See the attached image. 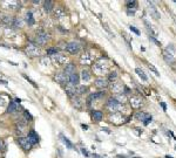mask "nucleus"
<instances>
[{"instance_id": "1", "label": "nucleus", "mask_w": 176, "mask_h": 158, "mask_svg": "<svg viewBox=\"0 0 176 158\" xmlns=\"http://www.w3.org/2000/svg\"><path fill=\"white\" fill-rule=\"evenodd\" d=\"M93 72L96 75H105L109 72V63L106 60L101 59L93 65Z\"/></svg>"}, {"instance_id": "2", "label": "nucleus", "mask_w": 176, "mask_h": 158, "mask_svg": "<svg viewBox=\"0 0 176 158\" xmlns=\"http://www.w3.org/2000/svg\"><path fill=\"white\" fill-rule=\"evenodd\" d=\"M106 108L108 109L109 111H113V113H116L118 110H120L122 108L121 103L118 102V100L115 97H112L107 101V104H106Z\"/></svg>"}, {"instance_id": "3", "label": "nucleus", "mask_w": 176, "mask_h": 158, "mask_svg": "<svg viewBox=\"0 0 176 158\" xmlns=\"http://www.w3.org/2000/svg\"><path fill=\"white\" fill-rule=\"evenodd\" d=\"M26 54L29 56H39L41 54V48L39 46L29 42V43H27V47H26Z\"/></svg>"}, {"instance_id": "4", "label": "nucleus", "mask_w": 176, "mask_h": 158, "mask_svg": "<svg viewBox=\"0 0 176 158\" xmlns=\"http://www.w3.org/2000/svg\"><path fill=\"white\" fill-rule=\"evenodd\" d=\"M65 49L69 54H78V53L80 52V49H81V46H80V43L73 41V42H69V43L66 45Z\"/></svg>"}, {"instance_id": "5", "label": "nucleus", "mask_w": 176, "mask_h": 158, "mask_svg": "<svg viewBox=\"0 0 176 158\" xmlns=\"http://www.w3.org/2000/svg\"><path fill=\"white\" fill-rule=\"evenodd\" d=\"M52 61H53V63L55 65H64V63H66L67 62V55L66 54H62V53H58V54H55L52 56Z\"/></svg>"}, {"instance_id": "6", "label": "nucleus", "mask_w": 176, "mask_h": 158, "mask_svg": "<svg viewBox=\"0 0 176 158\" xmlns=\"http://www.w3.org/2000/svg\"><path fill=\"white\" fill-rule=\"evenodd\" d=\"M123 89H124L123 83L120 82V81H118V80L113 81L112 84H110V90H112V92H114V94H121L123 92Z\"/></svg>"}, {"instance_id": "7", "label": "nucleus", "mask_w": 176, "mask_h": 158, "mask_svg": "<svg viewBox=\"0 0 176 158\" xmlns=\"http://www.w3.org/2000/svg\"><path fill=\"white\" fill-rule=\"evenodd\" d=\"M16 142H18V144L20 145L25 151H28V150L32 148V144L29 143L28 138L27 137H25V136H20V137H18V138H16Z\"/></svg>"}, {"instance_id": "8", "label": "nucleus", "mask_w": 176, "mask_h": 158, "mask_svg": "<svg viewBox=\"0 0 176 158\" xmlns=\"http://www.w3.org/2000/svg\"><path fill=\"white\" fill-rule=\"evenodd\" d=\"M2 7L5 10H8V11H14L19 7V2L15 1V0H7V1H2Z\"/></svg>"}, {"instance_id": "9", "label": "nucleus", "mask_w": 176, "mask_h": 158, "mask_svg": "<svg viewBox=\"0 0 176 158\" xmlns=\"http://www.w3.org/2000/svg\"><path fill=\"white\" fill-rule=\"evenodd\" d=\"M49 40V34L48 33H45V32H41L37 35V45H40V46H43L47 43V41Z\"/></svg>"}, {"instance_id": "10", "label": "nucleus", "mask_w": 176, "mask_h": 158, "mask_svg": "<svg viewBox=\"0 0 176 158\" xmlns=\"http://www.w3.org/2000/svg\"><path fill=\"white\" fill-rule=\"evenodd\" d=\"M92 61H93V56H92V54L89 52H85L81 56H80V62H81V65H91Z\"/></svg>"}, {"instance_id": "11", "label": "nucleus", "mask_w": 176, "mask_h": 158, "mask_svg": "<svg viewBox=\"0 0 176 158\" xmlns=\"http://www.w3.org/2000/svg\"><path fill=\"white\" fill-rule=\"evenodd\" d=\"M129 102H130V104H132V107H133L134 109H139V108L142 105V98H141L140 96H137V95H133V96L130 97Z\"/></svg>"}, {"instance_id": "12", "label": "nucleus", "mask_w": 176, "mask_h": 158, "mask_svg": "<svg viewBox=\"0 0 176 158\" xmlns=\"http://www.w3.org/2000/svg\"><path fill=\"white\" fill-rule=\"evenodd\" d=\"M53 11H54L55 19H58V20H62V19L66 16L65 8H64V7H61V6H58V7H55Z\"/></svg>"}, {"instance_id": "13", "label": "nucleus", "mask_w": 176, "mask_h": 158, "mask_svg": "<svg viewBox=\"0 0 176 158\" xmlns=\"http://www.w3.org/2000/svg\"><path fill=\"white\" fill-rule=\"evenodd\" d=\"M26 129H27V124L25 122H19V123L15 124V132L19 135L18 137L22 136V133L26 132Z\"/></svg>"}, {"instance_id": "14", "label": "nucleus", "mask_w": 176, "mask_h": 158, "mask_svg": "<svg viewBox=\"0 0 176 158\" xmlns=\"http://www.w3.org/2000/svg\"><path fill=\"white\" fill-rule=\"evenodd\" d=\"M94 84L97 88H101V89H102V88H106V87H108V80L105 79L103 76H100V78L95 79Z\"/></svg>"}, {"instance_id": "15", "label": "nucleus", "mask_w": 176, "mask_h": 158, "mask_svg": "<svg viewBox=\"0 0 176 158\" xmlns=\"http://www.w3.org/2000/svg\"><path fill=\"white\" fill-rule=\"evenodd\" d=\"M75 70H76V67H75L74 63H67V65L65 66V68H64V74H65L67 78H69L72 74L75 73Z\"/></svg>"}, {"instance_id": "16", "label": "nucleus", "mask_w": 176, "mask_h": 158, "mask_svg": "<svg viewBox=\"0 0 176 158\" xmlns=\"http://www.w3.org/2000/svg\"><path fill=\"white\" fill-rule=\"evenodd\" d=\"M163 59H164L166 62H168V63H173V62H175L174 52H169L168 49H164V51H163Z\"/></svg>"}, {"instance_id": "17", "label": "nucleus", "mask_w": 176, "mask_h": 158, "mask_svg": "<svg viewBox=\"0 0 176 158\" xmlns=\"http://www.w3.org/2000/svg\"><path fill=\"white\" fill-rule=\"evenodd\" d=\"M79 82H80V76H79L76 73L72 74V75L68 78V84H70V86H73V87H78V86H79Z\"/></svg>"}, {"instance_id": "18", "label": "nucleus", "mask_w": 176, "mask_h": 158, "mask_svg": "<svg viewBox=\"0 0 176 158\" xmlns=\"http://www.w3.org/2000/svg\"><path fill=\"white\" fill-rule=\"evenodd\" d=\"M27 138H28V141H29V143H31L32 145L37 144V143L39 142V136L35 133V131H34V130H29Z\"/></svg>"}, {"instance_id": "19", "label": "nucleus", "mask_w": 176, "mask_h": 158, "mask_svg": "<svg viewBox=\"0 0 176 158\" xmlns=\"http://www.w3.org/2000/svg\"><path fill=\"white\" fill-rule=\"evenodd\" d=\"M148 5H149V12H150V14H151L156 20L160 19V13L157 12V8L155 7L154 2H153V1H148Z\"/></svg>"}, {"instance_id": "20", "label": "nucleus", "mask_w": 176, "mask_h": 158, "mask_svg": "<svg viewBox=\"0 0 176 158\" xmlns=\"http://www.w3.org/2000/svg\"><path fill=\"white\" fill-rule=\"evenodd\" d=\"M55 81L58 82V83H60V84H62V83H68V78L64 74V72H59V73H56V75H55Z\"/></svg>"}, {"instance_id": "21", "label": "nucleus", "mask_w": 176, "mask_h": 158, "mask_svg": "<svg viewBox=\"0 0 176 158\" xmlns=\"http://www.w3.org/2000/svg\"><path fill=\"white\" fill-rule=\"evenodd\" d=\"M122 119L123 117L121 116V114H113L112 116H110V122L112 123H115V124H121L122 123Z\"/></svg>"}, {"instance_id": "22", "label": "nucleus", "mask_w": 176, "mask_h": 158, "mask_svg": "<svg viewBox=\"0 0 176 158\" xmlns=\"http://www.w3.org/2000/svg\"><path fill=\"white\" fill-rule=\"evenodd\" d=\"M53 7H54V2L53 1L47 0V1L43 2V10H45V12H47V13L52 12L53 11Z\"/></svg>"}, {"instance_id": "23", "label": "nucleus", "mask_w": 176, "mask_h": 158, "mask_svg": "<svg viewBox=\"0 0 176 158\" xmlns=\"http://www.w3.org/2000/svg\"><path fill=\"white\" fill-rule=\"evenodd\" d=\"M18 109H19L18 104H16L14 101H11L8 107H7V113H8V114H14V113L18 111Z\"/></svg>"}, {"instance_id": "24", "label": "nucleus", "mask_w": 176, "mask_h": 158, "mask_svg": "<svg viewBox=\"0 0 176 158\" xmlns=\"http://www.w3.org/2000/svg\"><path fill=\"white\" fill-rule=\"evenodd\" d=\"M145 25H146V27H147V29H148V32L150 33V35H154V37H157L159 35V32L154 28V27L151 26L150 24H149L147 20H145Z\"/></svg>"}, {"instance_id": "25", "label": "nucleus", "mask_w": 176, "mask_h": 158, "mask_svg": "<svg viewBox=\"0 0 176 158\" xmlns=\"http://www.w3.org/2000/svg\"><path fill=\"white\" fill-rule=\"evenodd\" d=\"M60 138H61V141H62V143L67 146L68 149H73V144H72V142L68 139L67 137L65 136V135H62V133H60Z\"/></svg>"}, {"instance_id": "26", "label": "nucleus", "mask_w": 176, "mask_h": 158, "mask_svg": "<svg viewBox=\"0 0 176 158\" xmlns=\"http://www.w3.org/2000/svg\"><path fill=\"white\" fill-rule=\"evenodd\" d=\"M26 21H27L28 26H33V25H34V22H35V20H34V16H33V14H32V12H31V11L26 13Z\"/></svg>"}, {"instance_id": "27", "label": "nucleus", "mask_w": 176, "mask_h": 158, "mask_svg": "<svg viewBox=\"0 0 176 158\" xmlns=\"http://www.w3.org/2000/svg\"><path fill=\"white\" fill-rule=\"evenodd\" d=\"M92 116H93V118L96 121V122H100L102 117H103V114L100 111V110H94L93 113H92Z\"/></svg>"}, {"instance_id": "28", "label": "nucleus", "mask_w": 176, "mask_h": 158, "mask_svg": "<svg viewBox=\"0 0 176 158\" xmlns=\"http://www.w3.org/2000/svg\"><path fill=\"white\" fill-rule=\"evenodd\" d=\"M1 22H2L4 25H6V26H10V25H12V22H13V18H12V16H8V15H5V16L1 18Z\"/></svg>"}, {"instance_id": "29", "label": "nucleus", "mask_w": 176, "mask_h": 158, "mask_svg": "<svg viewBox=\"0 0 176 158\" xmlns=\"http://www.w3.org/2000/svg\"><path fill=\"white\" fill-rule=\"evenodd\" d=\"M80 78H81V80L83 81V82H88V81L91 80V74H89L88 70H82Z\"/></svg>"}, {"instance_id": "30", "label": "nucleus", "mask_w": 176, "mask_h": 158, "mask_svg": "<svg viewBox=\"0 0 176 158\" xmlns=\"http://www.w3.org/2000/svg\"><path fill=\"white\" fill-rule=\"evenodd\" d=\"M135 73L137 74V75H139V76H140V78H141V79L143 80V81H147V80H148L147 75L145 74V72H143L142 69H140V68H136V69H135Z\"/></svg>"}, {"instance_id": "31", "label": "nucleus", "mask_w": 176, "mask_h": 158, "mask_svg": "<svg viewBox=\"0 0 176 158\" xmlns=\"http://www.w3.org/2000/svg\"><path fill=\"white\" fill-rule=\"evenodd\" d=\"M73 105L75 107V108H78V109H81V100L78 97V96H74V98H73Z\"/></svg>"}, {"instance_id": "32", "label": "nucleus", "mask_w": 176, "mask_h": 158, "mask_svg": "<svg viewBox=\"0 0 176 158\" xmlns=\"http://www.w3.org/2000/svg\"><path fill=\"white\" fill-rule=\"evenodd\" d=\"M86 90H87V88L85 86H78V87H75V95H81L83 92H86Z\"/></svg>"}, {"instance_id": "33", "label": "nucleus", "mask_w": 176, "mask_h": 158, "mask_svg": "<svg viewBox=\"0 0 176 158\" xmlns=\"http://www.w3.org/2000/svg\"><path fill=\"white\" fill-rule=\"evenodd\" d=\"M147 117H148V115H147L146 113H141V111L136 113V115H135V118L139 119V121H143V119H146Z\"/></svg>"}, {"instance_id": "34", "label": "nucleus", "mask_w": 176, "mask_h": 158, "mask_svg": "<svg viewBox=\"0 0 176 158\" xmlns=\"http://www.w3.org/2000/svg\"><path fill=\"white\" fill-rule=\"evenodd\" d=\"M22 25V21L19 19V18H13V22H12V26H14L15 28H20Z\"/></svg>"}, {"instance_id": "35", "label": "nucleus", "mask_w": 176, "mask_h": 158, "mask_svg": "<svg viewBox=\"0 0 176 158\" xmlns=\"http://www.w3.org/2000/svg\"><path fill=\"white\" fill-rule=\"evenodd\" d=\"M136 6H137V2L134 1V0L127 2V10H132V8H133V10H136Z\"/></svg>"}, {"instance_id": "36", "label": "nucleus", "mask_w": 176, "mask_h": 158, "mask_svg": "<svg viewBox=\"0 0 176 158\" xmlns=\"http://www.w3.org/2000/svg\"><path fill=\"white\" fill-rule=\"evenodd\" d=\"M58 53H59V49H58V48H53V47H52V48H48V49H47V54L51 55V56H53V55L58 54Z\"/></svg>"}, {"instance_id": "37", "label": "nucleus", "mask_w": 176, "mask_h": 158, "mask_svg": "<svg viewBox=\"0 0 176 158\" xmlns=\"http://www.w3.org/2000/svg\"><path fill=\"white\" fill-rule=\"evenodd\" d=\"M6 148H7V145H6L5 139L4 138H0V151H5Z\"/></svg>"}, {"instance_id": "38", "label": "nucleus", "mask_w": 176, "mask_h": 158, "mask_svg": "<svg viewBox=\"0 0 176 158\" xmlns=\"http://www.w3.org/2000/svg\"><path fill=\"white\" fill-rule=\"evenodd\" d=\"M148 67H149V69H150V70H151V72H153V73H154L155 75H156V76H160V73L157 72V69H156V68H155L154 66H153L151 63H149Z\"/></svg>"}, {"instance_id": "39", "label": "nucleus", "mask_w": 176, "mask_h": 158, "mask_svg": "<svg viewBox=\"0 0 176 158\" xmlns=\"http://www.w3.org/2000/svg\"><path fill=\"white\" fill-rule=\"evenodd\" d=\"M116 79H118L116 72H110V74H109V80H110V81H115Z\"/></svg>"}, {"instance_id": "40", "label": "nucleus", "mask_w": 176, "mask_h": 158, "mask_svg": "<svg viewBox=\"0 0 176 158\" xmlns=\"http://www.w3.org/2000/svg\"><path fill=\"white\" fill-rule=\"evenodd\" d=\"M22 76H24V78H25V79H26V80H27L28 82H29V83H31V84H32V86H33L34 88H37V89H38V86H37V84H35V83H34V82H33L32 80L29 79V78H28L27 75H22Z\"/></svg>"}, {"instance_id": "41", "label": "nucleus", "mask_w": 176, "mask_h": 158, "mask_svg": "<svg viewBox=\"0 0 176 158\" xmlns=\"http://www.w3.org/2000/svg\"><path fill=\"white\" fill-rule=\"evenodd\" d=\"M129 29H130L132 32H134V33H135L136 35H139V34H140V31H139V29H137L136 27H134V26H129Z\"/></svg>"}, {"instance_id": "42", "label": "nucleus", "mask_w": 176, "mask_h": 158, "mask_svg": "<svg viewBox=\"0 0 176 158\" xmlns=\"http://www.w3.org/2000/svg\"><path fill=\"white\" fill-rule=\"evenodd\" d=\"M149 39L151 40L154 43H156V46H161V42H159V41L155 39V38H153V37H149Z\"/></svg>"}, {"instance_id": "43", "label": "nucleus", "mask_w": 176, "mask_h": 158, "mask_svg": "<svg viewBox=\"0 0 176 158\" xmlns=\"http://www.w3.org/2000/svg\"><path fill=\"white\" fill-rule=\"evenodd\" d=\"M150 122H151V116H148V117L146 118V121H145L143 123H145V125H148Z\"/></svg>"}, {"instance_id": "44", "label": "nucleus", "mask_w": 176, "mask_h": 158, "mask_svg": "<svg viewBox=\"0 0 176 158\" xmlns=\"http://www.w3.org/2000/svg\"><path fill=\"white\" fill-rule=\"evenodd\" d=\"M81 152H82V154H83V155H85V156H86V157H88V156H89V154H88V151H87V150H86L85 148H81Z\"/></svg>"}, {"instance_id": "45", "label": "nucleus", "mask_w": 176, "mask_h": 158, "mask_svg": "<svg viewBox=\"0 0 176 158\" xmlns=\"http://www.w3.org/2000/svg\"><path fill=\"white\" fill-rule=\"evenodd\" d=\"M5 103H6V101H5V98H0V107H4L5 105Z\"/></svg>"}, {"instance_id": "46", "label": "nucleus", "mask_w": 176, "mask_h": 158, "mask_svg": "<svg viewBox=\"0 0 176 158\" xmlns=\"http://www.w3.org/2000/svg\"><path fill=\"white\" fill-rule=\"evenodd\" d=\"M160 104H161V107H162V109H163V110L166 111V110H167V105H166V103H163V102H161Z\"/></svg>"}, {"instance_id": "47", "label": "nucleus", "mask_w": 176, "mask_h": 158, "mask_svg": "<svg viewBox=\"0 0 176 158\" xmlns=\"http://www.w3.org/2000/svg\"><path fill=\"white\" fill-rule=\"evenodd\" d=\"M81 127H82V129H83V130H87V129H88V127H87V125H85V124H82Z\"/></svg>"}, {"instance_id": "48", "label": "nucleus", "mask_w": 176, "mask_h": 158, "mask_svg": "<svg viewBox=\"0 0 176 158\" xmlns=\"http://www.w3.org/2000/svg\"><path fill=\"white\" fill-rule=\"evenodd\" d=\"M14 102H15V103H20V102H21V100H20V98H15V101H14Z\"/></svg>"}, {"instance_id": "49", "label": "nucleus", "mask_w": 176, "mask_h": 158, "mask_svg": "<svg viewBox=\"0 0 176 158\" xmlns=\"http://www.w3.org/2000/svg\"><path fill=\"white\" fill-rule=\"evenodd\" d=\"M33 4H34V5H40L41 1H33Z\"/></svg>"}]
</instances>
